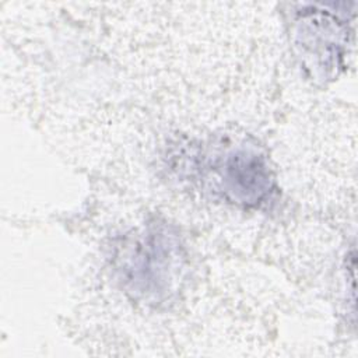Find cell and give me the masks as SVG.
<instances>
[{"instance_id":"6da1fadb","label":"cell","mask_w":358,"mask_h":358,"mask_svg":"<svg viewBox=\"0 0 358 358\" xmlns=\"http://www.w3.org/2000/svg\"><path fill=\"white\" fill-rule=\"evenodd\" d=\"M225 193L238 203L256 204L271 189V176L264 161L252 152L229 155L222 169Z\"/></svg>"},{"instance_id":"7a4b0ae2","label":"cell","mask_w":358,"mask_h":358,"mask_svg":"<svg viewBox=\"0 0 358 358\" xmlns=\"http://www.w3.org/2000/svg\"><path fill=\"white\" fill-rule=\"evenodd\" d=\"M312 27L302 31V45L303 56H315L313 66L324 69V74L329 70L338 67V60L343 56V36L340 24L336 18L329 14H323L319 18L310 17Z\"/></svg>"}]
</instances>
